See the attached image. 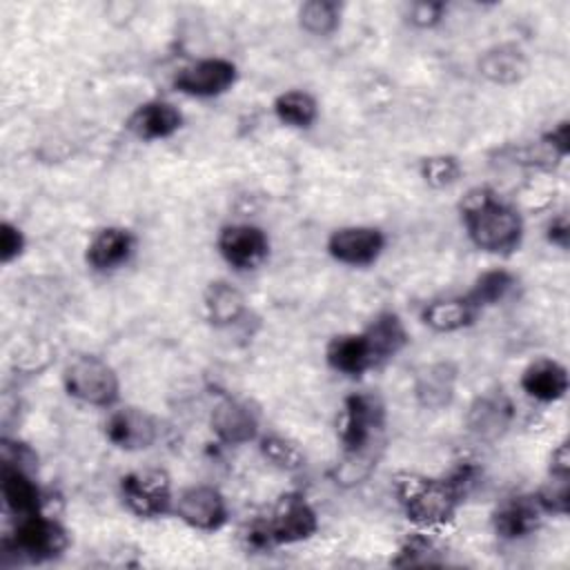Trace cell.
Wrapping results in <instances>:
<instances>
[{"instance_id":"18","label":"cell","mask_w":570,"mask_h":570,"mask_svg":"<svg viewBox=\"0 0 570 570\" xmlns=\"http://www.w3.org/2000/svg\"><path fill=\"white\" fill-rule=\"evenodd\" d=\"M543 510L537 503L534 494L512 497L497 505L492 512V530L503 541H519L539 530L543 521Z\"/></svg>"},{"instance_id":"28","label":"cell","mask_w":570,"mask_h":570,"mask_svg":"<svg viewBox=\"0 0 570 570\" xmlns=\"http://www.w3.org/2000/svg\"><path fill=\"white\" fill-rule=\"evenodd\" d=\"M343 7L334 0H307L298 7V27L316 38H330L341 29Z\"/></svg>"},{"instance_id":"13","label":"cell","mask_w":570,"mask_h":570,"mask_svg":"<svg viewBox=\"0 0 570 570\" xmlns=\"http://www.w3.org/2000/svg\"><path fill=\"white\" fill-rule=\"evenodd\" d=\"M209 430L223 445H247L261 436V414L249 401L225 396L209 412Z\"/></svg>"},{"instance_id":"6","label":"cell","mask_w":570,"mask_h":570,"mask_svg":"<svg viewBox=\"0 0 570 570\" xmlns=\"http://www.w3.org/2000/svg\"><path fill=\"white\" fill-rule=\"evenodd\" d=\"M122 505L138 519H163L174 514V485L165 470L142 468L120 476Z\"/></svg>"},{"instance_id":"25","label":"cell","mask_w":570,"mask_h":570,"mask_svg":"<svg viewBox=\"0 0 570 570\" xmlns=\"http://www.w3.org/2000/svg\"><path fill=\"white\" fill-rule=\"evenodd\" d=\"M272 111L283 127L309 129L318 120V100L305 89H287L272 102Z\"/></svg>"},{"instance_id":"19","label":"cell","mask_w":570,"mask_h":570,"mask_svg":"<svg viewBox=\"0 0 570 570\" xmlns=\"http://www.w3.org/2000/svg\"><path fill=\"white\" fill-rule=\"evenodd\" d=\"M0 492H2L7 512H11L16 519L42 512L45 508V494L38 481L33 479L31 470L27 468L2 463Z\"/></svg>"},{"instance_id":"29","label":"cell","mask_w":570,"mask_h":570,"mask_svg":"<svg viewBox=\"0 0 570 570\" xmlns=\"http://www.w3.org/2000/svg\"><path fill=\"white\" fill-rule=\"evenodd\" d=\"M256 443H258L261 456L269 465H274L283 472H298L305 468V454L298 448V443H294L292 439L269 432V434H261Z\"/></svg>"},{"instance_id":"17","label":"cell","mask_w":570,"mask_h":570,"mask_svg":"<svg viewBox=\"0 0 570 570\" xmlns=\"http://www.w3.org/2000/svg\"><path fill=\"white\" fill-rule=\"evenodd\" d=\"M512 419H514V405L501 390L476 396L470 403L465 414V423L470 432L485 441H494L503 436Z\"/></svg>"},{"instance_id":"3","label":"cell","mask_w":570,"mask_h":570,"mask_svg":"<svg viewBox=\"0 0 570 570\" xmlns=\"http://www.w3.org/2000/svg\"><path fill=\"white\" fill-rule=\"evenodd\" d=\"M461 225L470 243L497 256H510L519 252L525 234L519 209L501 198L492 187L476 185L465 191L459 203Z\"/></svg>"},{"instance_id":"9","label":"cell","mask_w":570,"mask_h":570,"mask_svg":"<svg viewBox=\"0 0 570 570\" xmlns=\"http://www.w3.org/2000/svg\"><path fill=\"white\" fill-rule=\"evenodd\" d=\"M269 236L254 223L223 225L216 236V249L220 258L236 272L258 269L269 258Z\"/></svg>"},{"instance_id":"7","label":"cell","mask_w":570,"mask_h":570,"mask_svg":"<svg viewBox=\"0 0 570 570\" xmlns=\"http://www.w3.org/2000/svg\"><path fill=\"white\" fill-rule=\"evenodd\" d=\"M265 523L276 548L303 543L318 532V514L309 499L298 490L278 494Z\"/></svg>"},{"instance_id":"23","label":"cell","mask_w":570,"mask_h":570,"mask_svg":"<svg viewBox=\"0 0 570 570\" xmlns=\"http://www.w3.org/2000/svg\"><path fill=\"white\" fill-rule=\"evenodd\" d=\"M203 309L214 327L227 330L240 323L249 307L245 294L236 285H232L225 278H216L209 281L203 292Z\"/></svg>"},{"instance_id":"24","label":"cell","mask_w":570,"mask_h":570,"mask_svg":"<svg viewBox=\"0 0 570 570\" xmlns=\"http://www.w3.org/2000/svg\"><path fill=\"white\" fill-rule=\"evenodd\" d=\"M479 309L468 301V296L434 298L421 307V323L436 334H454L476 323Z\"/></svg>"},{"instance_id":"35","label":"cell","mask_w":570,"mask_h":570,"mask_svg":"<svg viewBox=\"0 0 570 570\" xmlns=\"http://www.w3.org/2000/svg\"><path fill=\"white\" fill-rule=\"evenodd\" d=\"M548 476L554 479H570V445L561 441L548 456Z\"/></svg>"},{"instance_id":"15","label":"cell","mask_w":570,"mask_h":570,"mask_svg":"<svg viewBox=\"0 0 570 570\" xmlns=\"http://www.w3.org/2000/svg\"><path fill=\"white\" fill-rule=\"evenodd\" d=\"M127 129L131 136L145 142L167 140L183 127V111L169 100H147L140 102L127 116Z\"/></svg>"},{"instance_id":"36","label":"cell","mask_w":570,"mask_h":570,"mask_svg":"<svg viewBox=\"0 0 570 570\" xmlns=\"http://www.w3.org/2000/svg\"><path fill=\"white\" fill-rule=\"evenodd\" d=\"M546 240L559 249H568L570 247V223L566 214L554 216L548 225H546Z\"/></svg>"},{"instance_id":"22","label":"cell","mask_w":570,"mask_h":570,"mask_svg":"<svg viewBox=\"0 0 570 570\" xmlns=\"http://www.w3.org/2000/svg\"><path fill=\"white\" fill-rule=\"evenodd\" d=\"M325 363L330 370L352 379L363 376L376 367L363 332H345L332 336L325 345Z\"/></svg>"},{"instance_id":"2","label":"cell","mask_w":570,"mask_h":570,"mask_svg":"<svg viewBox=\"0 0 570 570\" xmlns=\"http://www.w3.org/2000/svg\"><path fill=\"white\" fill-rule=\"evenodd\" d=\"M474 479L476 470L468 463L448 476L399 472L392 481V492L414 528L436 532L456 519Z\"/></svg>"},{"instance_id":"30","label":"cell","mask_w":570,"mask_h":570,"mask_svg":"<svg viewBox=\"0 0 570 570\" xmlns=\"http://www.w3.org/2000/svg\"><path fill=\"white\" fill-rule=\"evenodd\" d=\"M419 174L428 187L448 189L461 180L463 165L452 154H434V156H425L421 160Z\"/></svg>"},{"instance_id":"33","label":"cell","mask_w":570,"mask_h":570,"mask_svg":"<svg viewBox=\"0 0 570 570\" xmlns=\"http://www.w3.org/2000/svg\"><path fill=\"white\" fill-rule=\"evenodd\" d=\"M24 249H27L24 232L11 220H2L0 223V263L11 265L24 254Z\"/></svg>"},{"instance_id":"26","label":"cell","mask_w":570,"mask_h":570,"mask_svg":"<svg viewBox=\"0 0 570 570\" xmlns=\"http://www.w3.org/2000/svg\"><path fill=\"white\" fill-rule=\"evenodd\" d=\"M454 383H456V370L452 365L448 363L428 365L416 376V383H414L416 401L430 410L443 407L454 396Z\"/></svg>"},{"instance_id":"4","label":"cell","mask_w":570,"mask_h":570,"mask_svg":"<svg viewBox=\"0 0 570 570\" xmlns=\"http://www.w3.org/2000/svg\"><path fill=\"white\" fill-rule=\"evenodd\" d=\"M71 534L53 514L36 512L18 517L13 530L4 537V550L13 552L24 563H47L67 552Z\"/></svg>"},{"instance_id":"11","label":"cell","mask_w":570,"mask_h":570,"mask_svg":"<svg viewBox=\"0 0 570 570\" xmlns=\"http://www.w3.org/2000/svg\"><path fill=\"white\" fill-rule=\"evenodd\" d=\"M174 517L198 532H216L229 519L223 492L207 483L183 488L174 499Z\"/></svg>"},{"instance_id":"27","label":"cell","mask_w":570,"mask_h":570,"mask_svg":"<svg viewBox=\"0 0 570 570\" xmlns=\"http://www.w3.org/2000/svg\"><path fill=\"white\" fill-rule=\"evenodd\" d=\"M514 287H517V276L510 269L492 267V269L481 272L474 278V283L465 292V296L479 312H483L485 307H492V305H499L501 301H505Z\"/></svg>"},{"instance_id":"14","label":"cell","mask_w":570,"mask_h":570,"mask_svg":"<svg viewBox=\"0 0 570 570\" xmlns=\"http://www.w3.org/2000/svg\"><path fill=\"white\" fill-rule=\"evenodd\" d=\"M138 240L131 229L120 225H107L98 229L87 247H85V263L89 269L107 274L125 267L136 254Z\"/></svg>"},{"instance_id":"5","label":"cell","mask_w":570,"mask_h":570,"mask_svg":"<svg viewBox=\"0 0 570 570\" xmlns=\"http://www.w3.org/2000/svg\"><path fill=\"white\" fill-rule=\"evenodd\" d=\"M62 387L69 399L91 407L111 410L120 401L118 372L96 354L71 358L62 370Z\"/></svg>"},{"instance_id":"12","label":"cell","mask_w":570,"mask_h":570,"mask_svg":"<svg viewBox=\"0 0 570 570\" xmlns=\"http://www.w3.org/2000/svg\"><path fill=\"white\" fill-rule=\"evenodd\" d=\"M102 428H105V439L122 452L149 450L160 434L156 416L136 405L111 407Z\"/></svg>"},{"instance_id":"1","label":"cell","mask_w":570,"mask_h":570,"mask_svg":"<svg viewBox=\"0 0 570 570\" xmlns=\"http://www.w3.org/2000/svg\"><path fill=\"white\" fill-rule=\"evenodd\" d=\"M385 405L372 392H352L343 399L338 414L341 461L332 470V479L352 488L363 483L385 450Z\"/></svg>"},{"instance_id":"31","label":"cell","mask_w":570,"mask_h":570,"mask_svg":"<svg viewBox=\"0 0 570 570\" xmlns=\"http://www.w3.org/2000/svg\"><path fill=\"white\" fill-rule=\"evenodd\" d=\"M436 552H439V548L432 539V532L414 528L412 532H407V537L399 546L396 559L392 563L394 566H432V563H436L434 561Z\"/></svg>"},{"instance_id":"8","label":"cell","mask_w":570,"mask_h":570,"mask_svg":"<svg viewBox=\"0 0 570 570\" xmlns=\"http://www.w3.org/2000/svg\"><path fill=\"white\" fill-rule=\"evenodd\" d=\"M238 80V67L227 58H200L180 67L171 87L189 98H218L227 94Z\"/></svg>"},{"instance_id":"16","label":"cell","mask_w":570,"mask_h":570,"mask_svg":"<svg viewBox=\"0 0 570 570\" xmlns=\"http://www.w3.org/2000/svg\"><path fill=\"white\" fill-rule=\"evenodd\" d=\"M519 385L523 394L537 403H557L568 394L570 374L561 361L541 356L523 367Z\"/></svg>"},{"instance_id":"20","label":"cell","mask_w":570,"mask_h":570,"mask_svg":"<svg viewBox=\"0 0 570 570\" xmlns=\"http://www.w3.org/2000/svg\"><path fill=\"white\" fill-rule=\"evenodd\" d=\"M479 73L499 87H510L521 82L530 71V60L525 51L512 42H501L488 47L476 60Z\"/></svg>"},{"instance_id":"34","label":"cell","mask_w":570,"mask_h":570,"mask_svg":"<svg viewBox=\"0 0 570 570\" xmlns=\"http://www.w3.org/2000/svg\"><path fill=\"white\" fill-rule=\"evenodd\" d=\"M445 2H412L407 7V13H405V20L414 27V29H434L443 22L445 18Z\"/></svg>"},{"instance_id":"32","label":"cell","mask_w":570,"mask_h":570,"mask_svg":"<svg viewBox=\"0 0 570 570\" xmlns=\"http://www.w3.org/2000/svg\"><path fill=\"white\" fill-rule=\"evenodd\" d=\"M543 514L566 517L570 512V481L548 476V483L534 494Z\"/></svg>"},{"instance_id":"10","label":"cell","mask_w":570,"mask_h":570,"mask_svg":"<svg viewBox=\"0 0 570 570\" xmlns=\"http://www.w3.org/2000/svg\"><path fill=\"white\" fill-rule=\"evenodd\" d=\"M387 247V236L374 225H343L330 232L325 249L332 261L347 267L374 265Z\"/></svg>"},{"instance_id":"21","label":"cell","mask_w":570,"mask_h":570,"mask_svg":"<svg viewBox=\"0 0 570 570\" xmlns=\"http://www.w3.org/2000/svg\"><path fill=\"white\" fill-rule=\"evenodd\" d=\"M361 332L370 345L376 367L392 361L410 343V332H407L403 318L392 309L379 312Z\"/></svg>"}]
</instances>
